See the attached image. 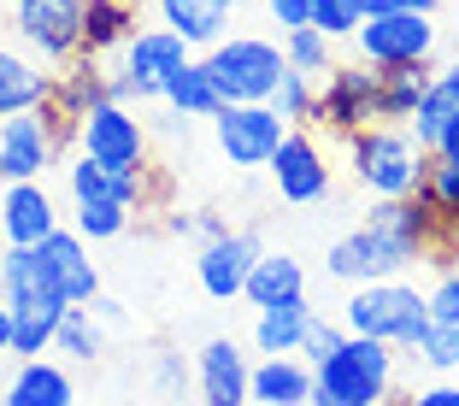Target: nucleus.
I'll return each instance as SVG.
<instances>
[{"mask_svg":"<svg viewBox=\"0 0 459 406\" xmlns=\"http://www.w3.org/2000/svg\"><path fill=\"white\" fill-rule=\"evenodd\" d=\"M436 6L442 0H371V13H430L436 18Z\"/></svg>","mask_w":459,"mask_h":406,"instance_id":"a19ab883","label":"nucleus"},{"mask_svg":"<svg viewBox=\"0 0 459 406\" xmlns=\"http://www.w3.org/2000/svg\"><path fill=\"white\" fill-rule=\"evenodd\" d=\"M265 6L277 18V30H300V24H312V6L318 0H265Z\"/></svg>","mask_w":459,"mask_h":406,"instance_id":"4c0bfd02","label":"nucleus"},{"mask_svg":"<svg viewBox=\"0 0 459 406\" xmlns=\"http://www.w3.org/2000/svg\"><path fill=\"white\" fill-rule=\"evenodd\" d=\"M54 95V71H41L36 54H18V48H0V118L30 112Z\"/></svg>","mask_w":459,"mask_h":406,"instance_id":"4be33fe9","label":"nucleus"},{"mask_svg":"<svg viewBox=\"0 0 459 406\" xmlns=\"http://www.w3.org/2000/svg\"><path fill=\"white\" fill-rule=\"evenodd\" d=\"M419 189L436 201V212H454V206H459V160H436V153H430V171H424Z\"/></svg>","mask_w":459,"mask_h":406,"instance_id":"f704fd0d","label":"nucleus"},{"mask_svg":"<svg viewBox=\"0 0 459 406\" xmlns=\"http://www.w3.org/2000/svg\"><path fill=\"white\" fill-rule=\"evenodd\" d=\"M206 71H212L218 95L230 107V100H271L277 82H283V71H289V59L265 36H224V41L206 48Z\"/></svg>","mask_w":459,"mask_h":406,"instance_id":"0eeeda50","label":"nucleus"},{"mask_svg":"<svg viewBox=\"0 0 459 406\" xmlns=\"http://www.w3.org/2000/svg\"><path fill=\"white\" fill-rule=\"evenodd\" d=\"M389 389H394V348L377 336L348 330V341L312 366V406H383Z\"/></svg>","mask_w":459,"mask_h":406,"instance_id":"f03ea898","label":"nucleus"},{"mask_svg":"<svg viewBox=\"0 0 459 406\" xmlns=\"http://www.w3.org/2000/svg\"><path fill=\"white\" fill-rule=\"evenodd\" d=\"M436 160H459V107L447 112V124H442V135H436Z\"/></svg>","mask_w":459,"mask_h":406,"instance_id":"ea45409f","label":"nucleus"},{"mask_svg":"<svg viewBox=\"0 0 459 406\" xmlns=\"http://www.w3.org/2000/svg\"><path fill=\"white\" fill-rule=\"evenodd\" d=\"M430 371H459V324H442V318H430V330L419 336V348H412Z\"/></svg>","mask_w":459,"mask_h":406,"instance_id":"72a5a7b5","label":"nucleus"},{"mask_svg":"<svg viewBox=\"0 0 459 406\" xmlns=\"http://www.w3.org/2000/svg\"><path fill=\"white\" fill-rule=\"evenodd\" d=\"M6 30H13V18H0V48H6Z\"/></svg>","mask_w":459,"mask_h":406,"instance_id":"49530a36","label":"nucleus"},{"mask_svg":"<svg viewBox=\"0 0 459 406\" xmlns=\"http://www.w3.org/2000/svg\"><path fill=\"white\" fill-rule=\"evenodd\" d=\"M212 130H218V148H224L230 165L259 171V165H271L277 142L289 135V118L271 100H230V107H218Z\"/></svg>","mask_w":459,"mask_h":406,"instance_id":"1a4fd4ad","label":"nucleus"},{"mask_svg":"<svg viewBox=\"0 0 459 406\" xmlns=\"http://www.w3.org/2000/svg\"><path fill=\"white\" fill-rule=\"evenodd\" d=\"M247 353L236 348L230 336H218V341H206L201 348V359H195V377H201V401L206 406H247L254 394H247Z\"/></svg>","mask_w":459,"mask_h":406,"instance_id":"a211bd4d","label":"nucleus"},{"mask_svg":"<svg viewBox=\"0 0 459 406\" xmlns=\"http://www.w3.org/2000/svg\"><path fill=\"white\" fill-rule=\"evenodd\" d=\"M189 230L201 236V242H218V236H224L230 224H224V218H218V212H201V218H189Z\"/></svg>","mask_w":459,"mask_h":406,"instance_id":"79ce46f5","label":"nucleus"},{"mask_svg":"<svg viewBox=\"0 0 459 406\" xmlns=\"http://www.w3.org/2000/svg\"><path fill=\"white\" fill-rule=\"evenodd\" d=\"M36 265H41V283L59 289L71 307H95L100 300V271L89 259V236H77L71 224H59V230H48L36 242Z\"/></svg>","mask_w":459,"mask_h":406,"instance_id":"ddd939ff","label":"nucleus"},{"mask_svg":"<svg viewBox=\"0 0 459 406\" xmlns=\"http://www.w3.org/2000/svg\"><path fill=\"white\" fill-rule=\"evenodd\" d=\"M71 401H77L71 371L54 366V359H41V353L13 371V383H6V394H0V406H71Z\"/></svg>","mask_w":459,"mask_h":406,"instance_id":"5701e85b","label":"nucleus"},{"mask_svg":"<svg viewBox=\"0 0 459 406\" xmlns=\"http://www.w3.org/2000/svg\"><path fill=\"white\" fill-rule=\"evenodd\" d=\"M0 300H6V312H13V353H24V359L54 353V330L71 312V300L59 295V289L36 283V289H13V295H0Z\"/></svg>","mask_w":459,"mask_h":406,"instance_id":"2eb2a0df","label":"nucleus"},{"mask_svg":"<svg viewBox=\"0 0 459 406\" xmlns=\"http://www.w3.org/2000/svg\"><path fill=\"white\" fill-rule=\"evenodd\" d=\"M165 107H171L177 118H218L224 95H218L206 59H189L183 71H171V82H165Z\"/></svg>","mask_w":459,"mask_h":406,"instance_id":"a878e982","label":"nucleus"},{"mask_svg":"<svg viewBox=\"0 0 459 406\" xmlns=\"http://www.w3.org/2000/svg\"><path fill=\"white\" fill-rule=\"evenodd\" d=\"M300 289H307V265H300L295 254H259L254 271H247V289H242V295L254 300V307H271V300L300 295Z\"/></svg>","mask_w":459,"mask_h":406,"instance_id":"cd10ccee","label":"nucleus"},{"mask_svg":"<svg viewBox=\"0 0 459 406\" xmlns=\"http://www.w3.org/2000/svg\"><path fill=\"white\" fill-rule=\"evenodd\" d=\"M312 318H318V312L307 307V289H300V295L271 300V307H259V318H254V348L259 353H300Z\"/></svg>","mask_w":459,"mask_h":406,"instance_id":"412c9836","label":"nucleus"},{"mask_svg":"<svg viewBox=\"0 0 459 406\" xmlns=\"http://www.w3.org/2000/svg\"><path fill=\"white\" fill-rule=\"evenodd\" d=\"M135 206L124 201V194H77L71 201V230L89 236V242H112V236L130 230Z\"/></svg>","mask_w":459,"mask_h":406,"instance_id":"bb28decb","label":"nucleus"},{"mask_svg":"<svg viewBox=\"0 0 459 406\" xmlns=\"http://www.w3.org/2000/svg\"><path fill=\"white\" fill-rule=\"evenodd\" d=\"M77 153L100 160L107 171H118V177H135L142 165H148V124L130 112V100H100V107L82 112Z\"/></svg>","mask_w":459,"mask_h":406,"instance_id":"6e6552de","label":"nucleus"},{"mask_svg":"<svg viewBox=\"0 0 459 406\" xmlns=\"http://www.w3.org/2000/svg\"><path fill=\"white\" fill-rule=\"evenodd\" d=\"M353 41H359V59L377 65V71L424 65L436 54V18L430 13H371L353 30Z\"/></svg>","mask_w":459,"mask_h":406,"instance_id":"9d476101","label":"nucleus"},{"mask_svg":"<svg viewBox=\"0 0 459 406\" xmlns=\"http://www.w3.org/2000/svg\"><path fill=\"white\" fill-rule=\"evenodd\" d=\"M82 6L89 0H13V36L41 65H65L82 48Z\"/></svg>","mask_w":459,"mask_h":406,"instance_id":"9b49d317","label":"nucleus"},{"mask_svg":"<svg viewBox=\"0 0 459 406\" xmlns=\"http://www.w3.org/2000/svg\"><path fill=\"white\" fill-rule=\"evenodd\" d=\"M371 18V0H318L312 6V24L325 30L330 41H342V36H353V30Z\"/></svg>","mask_w":459,"mask_h":406,"instance_id":"473e14b6","label":"nucleus"},{"mask_svg":"<svg viewBox=\"0 0 459 406\" xmlns=\"http://www.w3.org/2000/svg\"><path fill=\"white\" fill-rule=\"evenodd\" d=\"M436 82V65L424 59V65H389L377 71V124H406L412 112H419L424 89Z\"/></svg>","mask_w":459,"mask_h":406,"instance_id":"393cba45","label":"nucleus"},{"mask_svg":"<svg viewBox=\"0 0 459 406\" xmlns=\"http://www.w3.org/2000/svg\"><path fill=\"white\" fill-rule=\"evenodd\" d=\"M348 160H353V177L365 189L377 194H412L430 171V153L412 142L406 124H365V130L348 135Z\"/></svg>","mask_w":459,"mask_h":406,"instance_id":"39448f33","label":"nucleus"},{"mask_svg":"<svg viewBox=\"0 0 459 406\" xmlns=\"http://www.w3.org/2000/svg\"><path fill=\"white\" fill-rule=\"evenodd\" d=\"M312 100H318V77H307V71H283V82H277L271 107L283 112L289 124H312Z\"/></svg>","mask_w":459,"mask_h":406,"instance_id":"2f4dec72","label":"nucleus"},{"mask_svg":"<svg viewBox=\"0 0 459 406\" xmlns=\"http://www.w3.org/2000/svg\"><path fill=\"white\" fill-rule=\"evenodd\" d=\"M348 341V324H325V318H312V330H307V341H300V359H330V353Z\"/></svg>","mask_w":459,"mask_h":406,"instance_id":"c9c22d12","label":"nucleus"},{"mask_svg":"<svg viewBox=\"0 0 459 406\" xmlns=\"http://www.w3.org/2000/svg\"><path fill=\"white\" fill-rule=\"evenodd\" d=\"M436 224H442V212H436V201L424 189L383 194L359 230H348L330 247L325 271L336 283H383V277H401L406 265H419L430 254Z\"/></svg>","mask_w":459,"mask_h":406,"instance_id":"f257e3e1","label":"nucleus"},{"mask_svg":"<svg viewBox=\"0 0 459 406\" xmlns=\"http://www.w3.org/2000/svg\"><path fill=\"white\" fill-rule=\"evenodd\" d=\"M135 0H89L82 6V48L77 54H95V59H107V54H118L124 41L135 36Z\"/></svg>","mask_w":459,"mask_h":406,"instance_id":"b1692460","label":"nucleus"},{"mask_svg":"<svg viewBox=\"0 0 459 406\" xmlns=\"http://www.w3.org/2000/svg\"><path fill=\"white\" fill-rule=\"evenodd\" d=\"M265 171L277 177V194H283L289 206H312V201L330 194V160L307 135V124H289V135L277 142V153H271Z\"/></svg>","mask_w":459,"mask_h":406,"instance_id":"4468645a","label":"nucleus"},{"mask_svg":"<svg viewBox=\"0 0 459 406\" xmlns=\"http://www.w3.org/2000/svg\"><path fill=\"white\" fill-rule=\"evenodd\" d=\"M283 59L289 71H307V77H325L336 59H330V36L318 24H300V30H283Z\"/></svg>","mask_w":459,"mask_h":406,"instance_id":"7c9ffc66","label":"nucleus"},{"mask_svg":"<svg viewBox=\"0 0 459 406\" xmlns=\"http://www.w3.org/2000/svg\"><path fill=\"white\" fill-rule=\"evenodd\" d=\"M401 406H459V389H454V383H436V389H419V394H406Z\"/></svg>","mask_w":459,"mask_h":406,"instance_id":"58836bf2","label":"nucleus"},{"mask_svg":"<svg viewBox=\"0 0 459 406\" xmlns=\"http://www.w3.org/2000/svg\"><path fill=\"white\" fill-rule=\"evenodd\" d=\"M442 77H447V89H454V95H459V65H447Z\"/></svg>","mask_w":459,"mask_h":406,"instance_id":"a18cd8bd","label":"nucleus"},{"mask_svg":"<svg viewBox=\"0 0 459 406\" xmlns=\"http://www.w3.org/2000/svg\"><path fill=\"white\" fill-rule=\"evenodd\" d=\"M342 324L353 336H377L389 348H419V336L430 330V295H419L401 277H383V283H353L348 307H342Z\"/></svg>","mask_w":459,"mask_h":406,"instance_id":"20e7f679","label":"nucleus"},{"mask_svg":"<svg viewBox=\"0 0 459 406\" xmlns=\"http://www.w3.org/2000/svg\"><path fill=\"white\" fill-rule=\"evenodd\" d=\"M177 383H183V366H177V353H160V389L177 394Z\"/></svg>","mask_w":459,"mask_h":406,"instance_id":"37998d69","label":"nucleus"},{"mask_svg":"<svg viewBox=\"0 0 459 406\" xmlns=\"http://www.w3.org/2000/svg\"><path fill=\"white\" fill-rule=\"evenodd\" d=\"M189 41L177 36V30H135L130 41L118 48V65H112V100H165V82L171 71L189 65Z\"/></svg>","mask_w":459,"mask_h":406,"instance_id":"423d86ee","label":"nucleus"},{"mask_svg":"<svg viewBox=\"0 0 459 406\" xmlns=\"http://www.w3.org/2000/svg\"><path fill=\"white\" fill-rule=\"evenodd\" d=\"M48 230H59V212H54L48 183H41V177L6 183V189H0V236H6V247H36Z\"/></svg>","mask_w":459,"mask_h":406,"instance_id":"f3484780","label":"nucleus"},{"mask_svg":"<svg viewBox=\"0 0 459 406\" xmlns=\"http://www.w3.org/2000/svg\"><path fill=\"white\" fill-rule=\"evenodd\" d=\"M247 394L259 406H312V359H300V353H265L247 371Z\"/></svg>","mask_w":459,"mask_h":406,"instance_id":"6ab92c4d","label":"nucleus"},{"mask_svg":"<svg viewBox=\"0 0 459 406\" xmlns=\"http://www.w3.org/2000/svg\"><path fill=\"white\" fill-rule=\"evenodd\" d=\"M77 130H82V118H71L65 107H54V100L0 118V183L48 177V165L77 142Z\"/></svg>","mask_w":459,"mask_h":406,"instance_id":"7ed1b4c3","label":"nucleus"},{"mask_svg":"<svg viewBox=\"0 0 459 406\" xmlns=\"http://www.w3.org/2000/svg\"><path fill=\"white\" fill-rule=\"evenodd\" d=\"M383 406H401V401H383Z\"/></svg>","mask_w":459,"mask_h":406,"instance_id":"de8ad7c7","label":"nucleus"},{"mask_svg":"<svg viewBox=\"0 0 459 406\" xmlns=\"http://www.w3.org/2000/svg\"><path fill=\"white\" fill-rule=\"evenodd\" d=\"M454 107H459V95H454V89H447V77H442V71H436V82H430V89H424L419 112L406 118V130H412V142H419L424 153L436 148V135H442V124H447V112H454Z\"/></svg>","mask_w":459,"mask_h":406,"instance_id":"c756f323","label":"nucleus"},{"mask_svg":"<svg viewBox=\"0 0 459 406\" xmlns=\"http://www.w3.org/2000/svg\"><path fill=\"white\" fill-rule=\"evenodd\" d=\"M265 254V242H259V230H224L218 242L201 247V259H195V271H201V289L212 300H236L247 289V271H254V259Z\"/></svg>","mask_w":459,"mask_h":406,"instance_id":"dca6fc26","label":"nucleus"},{"mask_svg":"<svg viewBox=\"0 0 459 406\" xmlns=\"http://www.w3.org/2000/svg\"><path fill=\"white\" fill-rule=\"evenodd\" d=\"M430 318H442V324H459V265L442 271V283L430 289Z\"/></svg>","mask_w":459,"mask_h":406,"instance_id":"e433bc0d","label":"nucleus"},{"mask_svg":"<svg viewBox=\"0 0 459 406\" xmlns=\"http://www.w3.org/2000/svg\"><path fill=\"white\" fill-rule=\"evenodd\" d=\"M312 124L336 130L342 142L365 124H377V65H330L312 100Z\"/></svg>","mask_w":459,"mask_h":406,"instance_id":"f8f14e48","label":"nucleus"},{"mask_svg":"<svg viewBox=\"0 0 459 406\" xmlns=\"http://www.w3.org/2000/svg\"><path fill=\"white\" fill-rule=\"evenodd\" d=\"M13 353V312H6V300H0V359Z\"/></svg>","mask_w":459,"mask_h":406,"instance_id":"c03bdc74","label":"nucleus"},{"mask_svg":"<svg viewBox=\"0 0 459 406\" xmlns=\"http://www.w3.org/2000/svg\"><path fill=\"white\" fill-rule=\"evenodd\" d=\"M54 353L89 366V359L100 353V312L95 307H71L65 318H59V330H54Z\"/></svg>","mask_w":459,"mask_h":406,"instance_id":"c85d7f7f","label":"nucleus"},{"mask_svg":"<svg viewBox=\"0 0 459 406\" xmlns=\"http://www.w3.org/2000/svg\"><path fill=\"white\" fill-rule=\"evenodd\" d=\"M236 6H242V0H153L160 24L177 30L189 48H212V41H224Z\"/></svg>","mask_w":459,"mask_h":406,"instance_id":"aec40b11","label":"nucleus"}]
</instances>
